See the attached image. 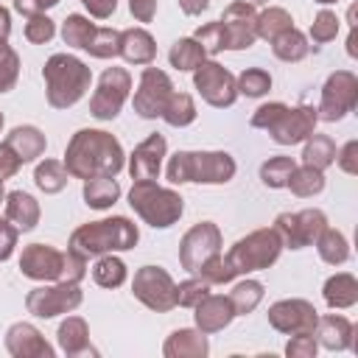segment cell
Returning <instances> with one entry per match:
<instances>
[{
  "label": "cell",
  "mask_w": 358,
  "mask_h": 358,
  "mask_svg": "<svg viewBox=\"0 0 358 358\" xmlns=\"http://www.w3.org/2000/svg\"><path fill=\"white\" fill-rule=\"evenodd\" d=\"M336 143H333V137L330 134H310L308 140H305V148H302V162L305 165H310V168H319V171H324V168H330L333 162H336Z\"/></svg>",
  "instance_id": "cell-33"
},
{
  "label": "cell",
  "mask_w": 358,
  "mask_h": 358,
  "mask_svg": "<svg viewBox=\"0 0 358 358\" xmlns=\"http://www.w3.org/2000/svg\"><path fill=\"white\" fill-rule=\"evenodd\" d=\"M204 59H207V53H204V48H201L193 36H182V39H176V42L171 45V50H168V62H171V67L182 70V73H193Z\"/></svg>",
  "instance_id": "cell-32"
},
{
  "label": "cell",
  "mask_w": 358,
  "mask_h": 358,
  "mask_svg": "<svg viewBox=\"0 0 358 358\" xmlns=\"http://www.w3.org/2000/svg\"><path fill=\"white\" fill-rule=\"evenodd\" d=\"M20 168H22L20 157H17L6 143H0V182H3V179H11Z\"/></svg>",
  "instance_id": "cell-53"
},
{
  "label": "cell",
  "mask_w": 358,
  "mask_h": 358,
  "mask_svg": "<svg viewBox=\"0 0 358 358\" xmlns=\"http://www.w3.org/2000/svg\"><path fill=\"white\" fill-rule=\"evenodd\" d=\"M268 324L277 330V333H285V336H294V333H313L316 327V308L308 302V299H280L268 308Z\"/></svg>",
  "instance_id": "cell-18"
},
{
  "label": "cell",
  "mask_w": 358,
  "mask_h": 358,
  "mask_svg": "<svg viewBox=\"0 0 358 358\" xmlns=\"http://www.w3.org/2000/svg\"><path fill=\"white\" fill-rule=\"evenodd\" d=\"M81 3L90 11V17H95V20H106L117 11V0H81Z\"/></svg>",
  "instance_id": "cell-55"
},
{
  "label": "cell",
  "mask_w": 358,
  "mask_h": 358,
  "mask_svg": "<svg viewBox=\"0 0 358 358\" xmlns=\"http://www.w3.org/2000/svg\"><path fill=\"white\" fill-rule=\"evenodd\" d=\"M327 227V215L316 207L299 210V213H280L274 218V232L282 241V249H305L313 246V241Z\"/></svg>",
  "instance_id": "cell-12"
},
{
  "label": "cell",
  "mask_w": 358,
  "mask_h": 358,
  "mask_svg": "<svg viewBox=\"0 0 358 358\" xmlns=\"http://www.w3.org/2000/svg\"><path fill=\"white\" fill-rule=\"evenodd\" d=\"M358 106V76L350 70H336L322 87V101L316 106L319 120L336 123Z\"/></svg>",
  "instance_id": "cell-8"
},
{
  "label": "cell",
  "mask_w": 358,
  "mask_h": 358,
  "mask_svg": "<svg viewBox=\"0 0 358 358\" xmlns=\"http://www.w3.org/2000/svg\"><path fill=\"white\" fill-rule=\"evenodd\" d=\"M84 294L78 282H53V285H36L25 296V308L36 319H53L62 313H70L81 305Z\"/></svg>",
  "instance_id": "cell-11"
},
{
  "label": "cell",
  "mask_w": 358,
  "mask_h": 358,
  "mask_svg": "<svg viewBox=\"0 0 358 358\" xmlns=\"http://www.w3.org/2000/svg\"><path fill=\"white\" fill-rule=\"evenodd\" d=\"M34 182H36V187H39L42 193L53 196V193H62V190L67 187L70 173H67L64 162H59V159H45V162L36 165V171H34Z\"/></svg>",
  "instance_id": "cell-35"
},
{
  "label": "cell",
  "mask_w": 358,
  "mask_h": 358,
  "mask_svg": "<svg viewBox=\"0 0 358 358\" xmlns=\"http://www.w3.org/2000/svg\"><path fill=\"white\" fill-rule=\"evenodd\" d=\"M294 196L299 199H310V196H319L324 190V171L319 168H310V165H296L288 176V185H285Z\"/></svg>",
  "instance_id": "cell-34"
},
{
  "label": "cell",
  "mask_w": 358,
  "mask_h": 358,
  "mask_svg": "<svg viewBox=\"0 0 358 358\" xmlns=\"http://www.w3.org/2000/svg\"><path fill=\"white\" fill-rule=\"evenodd\" d=\"M129 11L137 22H151L157 17V0H129Z\"/></svg>",
  "instance_id": "cell-54"
},
{
  "label": "cell",
  "mask_w": 358,
  "mask_h": 358,
  "mask_svg": "<svg viewBox=\"0 0 358 358\" xmlns=\"http://www.w3.org/2000/svg\"><path fill=\"white\" fill-rule=\"evenodd\" d=\"M221 31H224V50H246L257 39V14L252 6L232 0L221 14Z\"/></svg>",
  "instance_id": "cell-17"
},
{
  "label": "cell",
  "mask_w": 358,
  "mask_h": 358,
  "mask_svg": "<svg viewBox=\"0 0 358 358\" xmlns=\"http://www.w3.org/2000/svg\"><path fill=\"white\" fill-rule=\"evenodd\" d=\"M0 131H3V112H0Z\"/></svg>",
  "instance_id": "cell-62"
},
{
  "label": "cell",
  "mask_w": 358,
  "mask_h": 358,
  "mask_svg": "<svg viewBox=\"0 0 358 358\" xmlns=\"http://www.w3.org/2000/svg\"><path fill=\"white\" fill-rule=\"evenodd\" d=\"M210 282H204L199 274H193V277H187V280H182L179 285H176V291H173V296H176V305L179 308H193V305H199L207 294H210Z\"/></svg>",
  "instance_id": "cell-44"
},
{
  "label": "cell",
  "mask_w": 358,
  "mask_h": 358,
  "mask_svg": "<svg viewBox=\"0 0 358 358\" xmlns=\"http://www.w3.org/2000/svg\"><path fill=\"white\" fill-rule=\"evenodd\" d=\"M120 56L129 64H151L157 56V42L145 28L120 31Z\"/></svg>",
  "instance_id": "cell-26"
},
{
  "label": "cell",
  "mask_w": 358,
  "mask_h": 358,
  "mask_svg": "<svg viewBox=\"0 0 358 358\" xmlns=\"http://www.w3.org/2000/svg\"><path fill=\"white\" fill-rule=\"evenodd\" d=\"M271 53H274L280 62L294 64V62H302V59L310 53V45H308V36H305L302 31L288 28V31H282L280 36L271 39Z\"/></svg>",
  "instance_id": "cell-30"
},
{
  "label": "cell",
  "mask_w": 358,
  "mask_h": 358,
  "mask_svg": "<svg viewBox=\"0 0 358 358\" xmlns=\"http://www.w3.org/2000/svg\"><path fill=\"white\" fill-rule=\"evenodd\" d=\"M193 39L204 48L207 56H215V53L224 50V31H221V22H218V20H215V22H204V25H199L196 34H193Z\"/></svg>",
  "instance_id": "cell-49"
},
{
  "label": "cell",
  "mask_w": 358,
  "mask_h": 358,
  "mask_svg": "<svg viewBox=\"0 0 358 358\" xmlns=\"http://www.w3.org/2000/svg\"><path fill=\"white\" fill-rule=\"evenodd\" d=\"M193 87L199 90L201 101L215 106V109H227L238 101V87H235V76L218 64L215 59H204L196 70H193Z\"/></svg>",
  "instance_id": "cell-13"
},
{
  "label": "cell",
  "mask_w": 358,
  "mask_h": 358,
  "mask_svg": "<svg viewBox=\"0 0 358 358\" xmlns=\"http://www.w3.org/2000/svg\"><path fill=\"white\" fill-rule=\"evenodd\" d=\"M173 81L165 70L159 67H145L143 76H140V84L134 90V112L145 120H154V117H162L171 95H173Z\"/></svg>",
  "instance_id": "cell-15"
},
{
  "label": "cell",
  "mask_w": 358,
  "mask_h": 358,
  "mask_svg": "<svg viewBox=\"0 0 358 358\" xmlns=\"http://www.w3.org/2000/svg\"><path fill=\"white\" fill-rule=\"evenodd\" d=\"M129 204L154 229L173 227L185 213V199L173 187H162L154 179L134 182L131 190H129Z\"/></svg>",
  "instance_id": "cell-6"
},
{
  "label": "cell",
  "mask_w": 358,
  "mask_h": 358,
  "mask_svg": "<svg viewBox=\"0 0 358 358\" xmlns=\"http://www.w3.org/2000/svg\"><path fill=\"white\" fill-rule=\"evenodd\" d=\"M56 36V22L48 14H31L25 22V39L31 45H45Z\"/></svg>",
  "instance_id": "cell-47"
},
{
  "label": "cell",
  "mask_w": 358,
  "mask_h": 358,
  "mask_svg": "<svg viewBox=\"0 0 358 358\" xmlns=\"http://www.w3.org/2000/svg\"><path fill=\"white\" fill-rule=\"evenodd\" d=\"M162 120L168 126H173V129L190 126L196 120V103H193V98L187 92H173L171 101H168V106H165V112H162Z\"/></svg>",
  "instance_id": "cell-40"
},
{
  "label": "cell",
  "mask_w": 358,
  "mask_h": 358,
  "mask_svg": "<svg viewBox=\"0 0 358 358\" xmlns=\"http://www.w3.org/2000/svg\"><path fill=\"white\" fill-rule=\"evenodd\" d=\"M11 36V14L6 6H0V42H8Z\"/></svg>",
  "instance_id": "cell-58"
},
{
  "label": "cell",
  "mask_w": 358,
  "mask_h": 358,
  "mask_svg": "<svg viewBox=\"0 0 358 358\" xmlns=\"http://www.w3.org/2000/svg\"><path fill=\"white\" fill-rule=\"evenodd\" d=\"M235 171L238 165L227 151H176L168 159L165 176L171 185H227L235 176Z\"/></svg>",
  "instance_id": "cell-5"
},
{
  "label": "cell",
  "mask_w": 358,
  "mask_h": 358,
  "mask_svg": "<svg viewBox=\"0 0 358 358\" xmlns=\"http://www.w3.org/2000/svg\"><path fill=\"white\" fill-rule=\"evenodd\" d=\"M92 31H95V25L84 14H67L64 22H62V39L70 48H81L84 50V45H87V39H90Z\"/></svg>",
  "instance_id": "cell-43"
},
{
  "label": "cell",
  "mask_w": 358,
  "mask_h": 358,
  "mask_svg": "<svg viewBox=\"0 0 358 358\" xmlns=\"http://www.w3.org/2000/svg\"><path fill=\"white\" fill-rule=\"evenodd\" d=\"M168 151V143L162 134H148L129 157V173L134 182H143V179H157L159 176V168H162V157Z\"/></svg>",
  "instance_id": "cell-20"
},
{
  "label": "cell",
  "mask_w": 358,
  "mask_h": 358,
  "mask_svg": "<svg viewBox=\"0 0 358 358\" xmlns=\"http://www.w3.org/2000/svg\"><path fill=\"white\" fill-rule=\"evenodd\" d=\"M336 34H338V17H336V11L322 8V11L313 17V22H310V39H313L316 45H324V42L336 39Z\"/></svg>",
  "instance_id": "cell-48"
},
{
  "label": "cell",
  "mask_w": 358,
  "mask_h": 358,
  "mask_svg": "<svg viewBox=\"0 0 358 358\" xmlns=\"http://www.w3.org/2000/svg\"><path fill=\"white\" fill-rule=\"evenodd\" d=\"M313 336H316V341H319L324 350L344 352V350H350V347H352L355 327H352V322H350L347 316L327 313V316H319V319H316Z\"/></svg>",
  "instance_id": "cell-22"
},
{
  "label": "cell",
  "mask_w": 358,
  "mask_h": 358,
  "mask_svg": "<svg viewBox=\"0 0 358 358\" xmlns=\"http://www.w3.org/2000/svg\"><path fill=\"white\" fill-rule=\"evenodd\" d=\"M42 78L48 103L53 109H70L87 95L92 70L73 53H53L42 67Z\"/></svg>",
  "instance_id": "cell-4"
},
{
  "label": "cell",
  "mask_w": 358,
  "mask_h": 358,
  "mask_svg": "<svg viewBox=\"0 0 358 358\" xmlns=\"http://www.w3.org/2000/svg\"><path fill=\"white\" fill-rule=\"evenodd\" d=\"M17 227L8 221V218H0V263L8 260L14 255V246H17Z\"/></svg>",
  "instance_id": "cell-52"
},
{
  "label": "cell",
  "mask_w": 358,
  "mask_h": 358,
  "mask_svg": "<svg viewBox=\"0 0 358 358\" xmlns=\"http://www.w3.org/2000/svg\"><path fill=\"white\" fill-rule=\"evenodd\" d=\"M126 263L120 257H115L112 252L109 255H101L92 266V280L101 285V288H120L126 282Z\"/></svg>",
  "instance_id": "cell-36"
},
{
  "label": "cell",
  "mask_w": 358,
  "mask_h": 358,
  "mask_svg": "<svg viewBox=\"0 0 358 358\" xmlns=\"http://www.w3.org/2000/svg\"><path fill=\"white\" fill-rule=\"evenodd\" d=\"M322 296L324 302L333 308V310H344V308H352L358 302V280L347 271L341 274H333L324 280V288H322Z\"/></svg>",
  "instance_id": "cell-28"
},
{
  "label": "cell",
  "mask_w": 358,
  "mask_h": 358,
  "mask_svg": "<svg viewBox=\"0 0 358 358\" xmlns=\"http://www.w3.org/2000/svg\"><path fill=\"white\" fill-rule=\"evenodd\" d=\"M316 3H322V6H327V3H338V0H316Z\"/></svg>",
  "instance_id": "cell-61"
},
{
  "label": "cell",
  "mask_w": 358,
  "mask_h": 358,
  "mask_svg": "<svg viewBox=\"0 0 358 358\" xmlns=\"http://www.w3.org/2000/svg\"><path fill=\"white\" fill-rule=\"evenodd\" d=\"M131 76L126 67H106L90 98V115L98 120H115L129 98Z\"/></svg>",
  "instance_id": "cell-10"
},
{
  "label": "cell",
  "mask_w": 358,
  "mask_h": 358,
  "mask_svg": "<svg viewBox=\"0 0 358 358\" xmlns=\"http://www.w3.org/2000/svg\"><path fill=\"white\" fill-rule=\"evenodd\" d=\"M263 282H257V280H241L227 296H229V302H232V308H235V316H246V313H252L260 302H263Z\"/></svg>",
  "instance_id": "cell-37"
},
{
  "label": "cell",
  "mask_w": 358,
  "mask_h": 358,
  "mask_svg": "<svg viewBox=\"0 0 358 358\" xmlns=\"http://www.w3.org/2000/svg\"><path fill=\"white\" fill-rule=\"evenodd\" d=\"M238 3H246V6H252V8H257V6H266L268 0H238Z\"/></svg>",
  "instance_id": "cell-59"
},
{
  "label": "cell",
  "mask_w": 358,
  "mask_h": 358,
  "mask_svg": "<svg viewBox=\"0 0 358 358\" xmlns=\"http://www.w3.org/2000/svg\"><path fill=\"white\" fill-rule=\"evenodd\" d=\"M3 143L20 157L22 165H25V162H34V159L42 157L45 148H48V140H45V134H42L36 126H17V129L8 131V137H6Z\"/></svg>",
  "instance_id": "cell-27"
},
{
  "label": "cell",
  "mask_w": 358,
  "mask_h": 358,
  "mask_svg": "<svg viewBox=\"0 0 358 358\" xmlns=\"http://www.w3.org/2000/svg\"><path fill=\"white\" fill-rule=\"evenodd\" d=\"M179 8H182L187 17H196V14H201V11L210 8V0H179Z\"/></svg>",
  "instance_id": "cell-57"
},
{
  "label": "cell",
  "mask_w": 358,
  "mask_h": 358,
  "mask_svg": "<svg viewBox=\"0 0 358 358\" xmlns=\"http://www.w3.org/2000/svg\"><path fill=\"white\" fill-rule=\"evenodd\" d=\"M316 123H319L316 109L308 103H299V106H282L266 131L277 145H296L316 131Z\"/></svg>",
  "instance_id": "cell-16"
},
{
  "label": "cell",
  "mask_w": 358,
  "mask_h": 358,
  "mask_svg": "<svg viewBox=\"0 0 358 358\" xmlns=\"http://www.w3.org/2000/svg\"><path fill=\"white\" fill-rule=\"evenodd\" d=\"M235 87H238V95L263 98V95L271 90V76H268V70H263V67H246V70L235 78Z\"/></svg>",
  "instance_id": "cell-42"
},
{
  "label": "cell",
  "mask_w": 358,
  "mask_h": 358,
  "mask_svg": "<svg viewBox=\"0 0 358 358\" xmlns=\"http://www.w3.org/2000/svg\"><path fill=\"white\" fill-rule=\"evenodd\" d=\"M126 165L123 145L103 129H78L64 148V168L73 179L117 176Z\"/></svg>",
  "instance_id": "cell-1"
},
{
  "label": "cell",
  "mask_w": 358,
  "mask_h": 358,
  "mask_svg": "<svg viewBox=\"0 0 358 358\" xmlns=\"http://www.w3.org/2000/svg\"><path fill=\"white\" fill-rule=\"evenodd\" d=\"M87 207L92 210H109L117 199H120V185L115 176H92L84 179V190H81Z\"/></svg>",
  "instance_id": "cell-29"
},
{
  "label": "cell",
  "mask_w": 358,
  "mask_h": 358,
  "mask_svg": "<svg viewBox=\"0 0 358 358\" xmlns=\"http://www.w3.org/2000/svg\"><path fill=\"white\" fill-rule=\"evenodd\" d=\"M84 50L90 56H95V59H115V56H120V31L98 28L95 25V31L90 34V39L84 45Z\"/></svg>",
  "instance_id": "cell-39"
},
{
  "label": "cell",
  "mask_w": 358,
  "mask_h": 358,
  "mask_svg": "<svg viewBox=\"0 0 358 358\" xmlns=\"http://www.w3.org/2000/svg\"><path fill=\"white\" fill-rule=\"evenodd\" d=\"M319 350V341L313 333H294L285 344V355L288 358H313Z\"/></svg>",
  "instance_id": "cell-50"
},
{
  "label": "cell",
  "mask_w": 358,
  "mask_h": 358,
  "mask_svg": "<svg viewBox=\"0 0 358 358\" xmlns=\"http://www.w3.org/2000/svg\"><path fill=\"white\" fill-rule=\"evenodd\" d=\"M6 218L20 229V232H31L36 224H39V215H42V210H39V201L31 196V193H25V190H11V193H6Z\"/></svg>",
  "instance_id": "cell-25"
},
{
  "label": "cell",
  "mask_w": 358,
  "mask_h": 358,
  "mask_svg": "<svg viewBox=\"0 0 358 358\" xmlns=\"http://www.w3.org/2000/svg\"><path fill=\"white\" fill-rule=\"evenodd\" d=\"M59 347L67 358H78V355H95L92 344H90V327L81 316H67L59 330H56Z\"/></svg>",
  "instance_id": "cell-24"
},
{
  "label": "cell",
  "mask_w": 358,
  "mask_h": 358,
  "mask_svg": "<svg viewBox=\"0 0 358 358\" xmlns=\"http://www.w3.org/2000/svg\"><path fill=\"white\" fill-rule=\"evenodd\" d=\"M59 0H14V11L31 17V14H45L48 8H53Z\"/></svg>",
  "instance_id": "cell-56"
},
{
  "label": "cell",
  "mask_w": 358,
  "mask_h": 358,
  "mask_svg": "<svg viewBox=\"0 0 358 358\" xmlns=\"http://www.w3.org/2000/svg\"><path fill=\"white\" fill-rule=\"evenodd\" d=\"M140 241V229L134 221H129L126 215H112V218H101V221H90L81 224L73 235H70V246L73 252L90 257H101L109 252H129L134 249Z\"/></svg>",
  "instance_id": "cell-2"
},
{
  "label": "cell",
  "mask_w": 358,
  "mask_h": 358,
  "mask_svg": "<svg viewBox=\"0 0 358 358\" xmlns=\"http://www.w3.org/2000/svg\"><path fill=\"white\" fill-rule=\"evenodd\" d=\"M20 271L36 282H81L87 277V257L50 243H31L20 255Z\"/></svg>",
  "instance_id": "cell-3"
},
{
  "label": "cell",
  "mask_w": 358,
  "mask_h": 358,
  "mask_svg": "<svg viewBox=\"0 0 358 358\" xmlns=\"http://www.w3.org/2000/svg\"><path fill=\"white\" fill-rule=\"evenodd\" d=\"M6 201V190H3V182H0V204Z\"/></svg>",
  "instance_id": "cell-60"
},
{
  "label": "cell",
  "mask_w": 358,
  "mask_h": 358,
  "mask_svg": "<svg viewBox=\"0 0 358 358\" xmlns=\"http://www.w3.org/2000/svg\"><path fill=\"white\" fill-rule=\"evenodd\" d=\"M207 352H210V341H207V333H201L199 327L196 330L179 327L162 344L165 358H207Z\"/></svg>",
  "instance_id": "cell-23"
},
{
  "label": "cell",
  "mask_w": 358,
  "mask_h": 358,
  "mask_svg": "<svg viewBox=\"0 0 358 358\" xmlns=\"http://www.w3.org/2000/svg\"><path fill=\"white\" fill-rule=\"evenodd\" d=\"M288 28H294V20H291V14H288L285 8H280V6H268V8H263V11L257 14V36L266 39V42H271L274 36H280V34L288 31Z\"/></svg>",
  "instance_id": "cell-38"
},
{
  "label": "cell",
  "mask_w": 358,
  "mask_h": 358,
  "mask_svg": "<svg viewBox=\"0 0 358 358\" xmlns=\"http://www.w3.org/2000/svg\"><path fill=\"white\" fill-rule=\"evenodd\" d=\"M280 252H282L280 235L274 232V227H263V229H255L246 238L235 241V246L224 257L229 260L235 274H249V271H263V268L274 266Z\"/></svg>",
  "instance_id": "cell-7"
},
{
  "label": "cell",
  "mask_w": 358,
  "mask_h": 358,
  "mask_svg": "<svg viewBox=\"0 0 358 358\" xmlns=\"http://www.w3.org/2000/svg\"><path fill=\"white\" fill-rule=\"evenodd\" d=\"M294 168H296V162L291 157H282V154L280 157H268L260 165V182L266 187H271V190H280V187L288 185V176H291Z\"/></svg>",
  "instance_id": "cell-41"
},
{
  "label": "cell",
  "mask_w": 358,
  "mask_h": 358,
  "mask_svg": "<svg viewBox=\"0 0 358 358\" xmlns=\"http://www.w3.org/2000/svg\"><path fill=\"white\" fill-rule=\"evenodd\" d=\"M193 319H196V327L210 336V333H218V330L229 327V322L235 319V308H232L229 296L207 294L199 305H193Z\"/></svg>",
  "instance_id": "cell-21"
},
{
  "label": "cell",
  "mask_w": 358,
  "mask_h": 358,
  "mask_svg": "<svg viewBox=\"0 0 358 358\" xmlns=\"http://www.w3.org/2000/svg\"><path fill=\"white\" fill-rule=\"evenodd\" d=\"M196 274H199L204 282H210V285H224V282H232V280L238 277V274H235V268L229 266V260H227L221 252H218V255H213V257H210V260H207Z\"/></svg>",
  "instance_id": "cell-45"
},
{
  "label": "cell",
  "mask_w": 358,
  "mask_h": 358,
  "mask_svg": "<svg viewBox=\"0 0 358 358\" xmlns=\"http://www.w3.org/2000/svg\"><path fill=\"white\" fill-rule=\"evenodd\" d=\"M20 78V56L14 48H8V42H0V95L14 90Z\"/></svg>",
  "instance_id": "cell-46"
},
{
  "label": "cell",
  "mask_w": 358,
  "mask_h": 358,
  "mask_svg": "<svg viewBox=\"0 0 358 358\" xmlns=\"http://www.w3.org/2000/svg\"><path fill=\"white\" fill-rule=\"evenodd\" d=\"M176 282L173 277L162 268V266H143L134 271V280H131V294L134 299H140L148 310H157V313H168L176 308Z\"/></svg>",
  "instance_id": "cell-9"
},
{
  "label": "cell",
  "mask_w": 358,
  "mask_h": 358,
  "mask_svg": "<svg viewBox=\"0 0 358 358\" xmlns=\"http://www.w3.org/2000/svg\"><path fill=\"white\" fill-rule=\"evenodd\" d=\"M336 162H338V168L344 171V173H358V140H350V143H344L338 151H336Z\"/></svg>",
  "instance_id": "cell-51"
},
{
  "label": "cell",
  "mask_w": 358,
  "mask_h": 358,
  "mask_svg": "<svg viewBox=\"0 0 358 358\" xmlns=\"http://www.w3.org/2000/svg\"><path fill=\"white\" fill-rule=\"evenodd\" d=\"M6 350L14 358H53L56 350L31 322H17L6 330Z\"/></svg>",
  "instance_id": "cell-19"
},
{
  "label": "cell",
  "mask_w": 358,
  "mask_h": 358,
  "mask_svg": "<svg viewBox=\"0 0 358 358\" xmlns=\"http://www.w3.org/2000/svg\"><path fill=\"white\" fill-rule=\"evenodd\" d=\"M313 243H316L319 257H322L327 266H341V263L350 260V243H347L344 232H338L336 227H324L322 235H319Z\"/></svg>",
  "instance_id": "cell-31"
},
{
  "label": "cell",
  "mask_w": 358,
  "mask_h": 358,
  "mask_svg": "<svg viewBox=\"0 0 358 358\" xmlns=\"http://www.w3.org/2000/svg\"><path fill=\"white\" fill-rule=\"evenodd\" d=\"M218 252H221V229L213 221L193 224L179 241V263L187 274H196Z\"/></svg>",
  "instance_id": "cell-14"
}]
</instances>
